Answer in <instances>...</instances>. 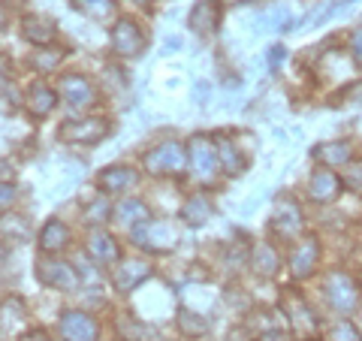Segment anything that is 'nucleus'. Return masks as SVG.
<instances>
[{
	"label": "nucleus",
	"instance_id": "aec40b11",
	"mask_svg": "<svg viewBox=\"0 0 362 341\" xmlns=\"http://www.w3.org/2000/svg\"><path fill=\"white\" fill-rule=\"evenodd\" d=\"M218 163L226 169V175H242L247 169L245 154L235 149V142H230V139H218Z\"/></svg>",
	"mask_w": 362,
	"mask_h": 341
},
{
	"label": "nucleus",
	"instance_id": "a19ab883",
	"mask_svg": "<svg viewBox=\"0 0 362 341\" xmlns=\"http://www.w3.org/2000/svg\"><path fill=\"white\" fill-rule=\"evenodd\" d=\"M6 25V18H4V9H0V28H4Z\"/></svg>",
	"mask_w": 362,
	"mask_h": 341
},
{
	"label": "nucleus",
	"instance_id": "6e6552de",
	"mask_svg": "<svg viewBox=\"0 0 362 341\" xmlns=\"http://www.w3.org/2000/svg\"><path fill=\"white\" fill-rule=\"evenodd\" d=\"M190 151V166H194V173L199 178H214V169H218V149H214V142L206 139V136H194L187 145Z\"/></svg>",
	"mask_w": 362,
	"mask_h": 341
},
{
	"label": "nucleus",
	"instance_id": "4be33fe9",
	"mask_svg": "<svg viewBox=\"0 0 362 341\" xmlns=\"http://www.w3.org/2000/svg\"><path fill=\"white\" fill-rule=\"evenodd\" d=\"M209 218H211V202L202 197V193H194V197L181 206V221L187 226H202Z\"/></svg>",
	"mask_w": 362,
	"mask_h": 341
},
{
	"label": "nucleus",
	"instance_id": "412c9836",
	"mask_svg": "<svg viewBox=\"0 0 362 341\" xmlns=\"http://www.w3.org/2000/svg\"><path fill=\"white\" fill-rule=\"evenodd\" d=\"M136 181V173L130 166H106L100 173V187L109 190V193H118V190H127Z\"/></svg>",
	"mask_w": 362,
	"mask_h": 341
},
{
	"label": "nucleus",
	"instance_id": "6ab92c4d",
	"mask_svg": "<svg viewBox=\"0 0 362 341\" xmlns=\"http://www.w3.org/2000/svg\"><path fill=\"white\" fill-rule=\"evenodd\" d=\"M66 242H70V230L58 221V218H52L49 224L42 226V233H40V248L45 254H52V251H64Z\"/></svg>",
	"mask_w": 362,
	"mask_h": 341
},
{
	"label": "nucleus",
	"instance_id": "473e14b6",
	"mask_svg": "<svg viewBox=\"0 0 362 341\" xmlns=\"http://www.w3.org/2000/svg\"><path fill=\"white\" fill-rule=\"evenodd\" d=\"M329 338H332V341H362L359 329L350 323V320H338V323L329 329Z\"/></svg>",
	"mask_w": 362,
	"mask_h": 341
},
{
	"label": "nucleus",
	"instance_id": "7c9ffc66",
	"mask_svg": "<svg viewBox=\"0 0 362 341\" xmlns=\"http://www.w3.org/2000/svg\"><path fill=\"white\" fill-rule=\"evenodd\" d=\"M341 185H344L350 193L362 197V161H350V163H347L344 175H341Z\"/></svg>",
	"mask_w": 362,
	"mask_h": 341
},
{
	"label": "nucleus",
	"instance_id": "f03ea898",
	"mask_svg": "<svg viewBox=\"0 0 362 341\" xmlns=\"http://www.w3.org/2000/svg\"><path fill=\"white\" fill-rule=\"evenodd\" d=\"M323 293H326V302L332 305L335 311H354L356 305H359V287H356V281L347 275V272H329L323 281Z\"/></svg>",
	"mask_w": 362,
	"mask_h": 341
},
{
	"label": "nucleus",
	"instance_id": "4c0bfd02",
	"mask_svg": "<svg viewBox=\"0 0 362 341\" xmlns=\"http://www.w3.org/2000/svg\"><path fill=\"white\" fill-rule=\"evenodd\" d=\"M259 341H287V335H284V333H278V329H269V333L259 335Z\"/></svg>",
	"mask_w": 362,
	"mask_h": 341
},
{
	"label": "nucleus",
	"instance_id": "20e7f679",
	"mask_svg": "<svg viewBox=\"0 0 362 341\" xmlns=\"http://www.w3.org/2000/svg\"><path fill=\"white\" fill-rule=\"evenodd\" d=\"M109 136V121L103 118H85V121H66L61 124L58 139L70 145H97Z\"/></svg>",
	"mask_w": 362,
	"mask_h": 341
},
{
	"label": "nucleus",
	"instance_id": "7ed1b4c3",
	"mask_svg": "<svg viewBox=\"0 0 362 341\" xmlns=\"http://www.w3.org/2000/svg\"><path fill=\"white\" fill-rule=\"evenodd\" d=\"M133 236V242L145 248V251H169V248L175 245V224H169V221H148V224H139V226H133L130 230Z\"/></svg>",
	"mask_w": 362,
	"mask_h": 341
},
{
	"label": "nucleus",
	"instance_id": "ddd939ff",
	"mask_svg": "<svg viewBox=\"0 0 362 341\" xmlns=\"http://www.w3.org/2000/svg\"><path fill=\"white\" fill-rule=\"evenodd\" d=\"M341 178H338L335 173H329V169H317V173L311 175L308 181V197L314 202H332L338 193H341Z\"/></svg>",
	"mask_w": 362,
	"mask_h": 341
},
{
	"label": "nucleus",
	"instance_id": "ea45409f",
	"mask_svg": "<svg viewBox=\"0 0 362 341\" xmlns=\"http://www.w3.org/2000/svg\"><path fill=\"white\" fill-rule=\"evenodd\" d=\"M21 341H49V338H45V333H28Z\"/></svg>",
	"mask_w": 362,
	"mask_h": 341
},
{
	"label": "nucleus",
	"instance_id": "39448f33",
	"mask_svg": "<svg viewBox=\"0 0 362 341\" xmlns=\"http://www.w3.org/2000/svg\"><path fill=\"white\" fill-rule=\"evenodd\" d=\"M112 49L121 58H136L145 49V33L133 18H118V25L112 28Z\"/></svg>",
	"mask_w": 362,
	"mask_h": 341
},
{
	"label": "nucleus",
	"instance_id": "cd10ccee",
	"mask_svg": "<svg viewBox=\"0 0 362 341\" xmlns=\"http://www.w3.org/2000/svg\"><path fill=\"white\" fill-rule=\"evenodd\" d=\"M178 329H181V333H185L187 338H197V335H206L209 320H206L202 314H197V311L181 308V311H178Z\"/></svg>",
	"mask_w": 362,
	"mask_h": 341
},
{
	"label": "nucleus",
	"instance_id": "a878e982",
	"mask_svg": "<svg viewBox=\"0 0 362 341\" xmlns=\"http://www.w3.org/2000/svg\"><path fill=\"white\" fill-rule=\"evenodd\" d=\"M73 6L94 21H109L115 16V0H73Z\"/></svg>",
	"mask_w": 362,
	"mask_h": 341
},
{
	"label": "nucleus",
	"instance_id": "5701e85b",
	"mask_svg": "<svg viewBox=\"0 0 362 341\" xmlns=\"http://www.w3.org/2000/svg\"><path fill=\"white\" fill-rule=\"evenodd\" d=\"M350 142H326V145H317L314 149V157L326 166H341V163H350Z\"/></svg>",
	"mask_w": 362,
	"mask_h": 341
},
{
	"label": "nucleus",
	"instance_id": "4468645a",
	"mask_svg": "<svg viewBox=\"0 0 362 341\" xmlns=\"http://www.w3.org/2000/svg\"><path fill=\"white\" fill-rule=\"evenodd\" d=\"M272 221H275V224H272V226H275V230H278V236H296V233H302V209L296 206V202H293V200H281L278 202V209H275V218H272Z\"/></svg>",
	"mask_w": 362,
	"mask_h": 341
},
{
	"label": "nucleus",
	"instance_id": "72a5a7b5",
	"mask_svg": "<svg viewBox=\"0 0 362 341\" xmlns=\"http://www.w3.org/2000/svg\"><path fill=\"white\" fill-rule=\"evenodd\" d=\"M350 54H354L356 67H362V28H356L354 37H350Z\"/></svg>",
	"mask_w": 362,
	"mask_h": 341
},
{
	"label": "nucleus",
	"instance_id": "79ce46f5",
	"mask_svg": "<svg viewBox=\"0 0 362 341\" xmlns=\"http://www.w3.org/2000/svg\"><path fill=\"white\" fill-rule=\"evenodd\" d=\"M136 4H142V0H136Z\"/></svg>",
	"mask_w": 362,
	"mask_h": 341
},
{
	"label": "nucleus",
	"instance_id": "423d86ee",
	"mask_svg": "<svg viewBox=\"0 0 362 341\" xmlns=\"http://www.w3.org/2000/svg\"><path fill=\"white\" fill-rule=\"evenodd\" d=\"M58 329L64 341H97L100 338L97 320L85 311H64L58 320Z\"/></svg>",
	"mask_w": 362,
	"mask_h": 341
},
{
	"label": "nucleus",
	"instance_id": "bb28decb",
	"mask_svg": "<svg viewBox=\"0 0 362 341\" xmlns=\"http://www.w3.org/2000/svg\"><path fill=\"white\" fill-rule=\"evenodd\" d=\"M115 326H118V335H121L124 341H145V338H151V335H154V329H151V326H145V323H139V320H133L130 314H121Z\"/></svg>",
	"mask_w": 362,
	"mask_h": 341
},
{
	"label": "nucleus",
	"instance_id": "9b49d317",
	"mask_svg": "<svg viewBox=\"0 0 362 341\" xmlns=\"http://www.w3.org/2000/svg\"><path fill=\"white\" fill-rule=\"evenodd\" d=\"M317 260H320V242H317L314 236H305L290 254V272L296 278L311 275V272L317 269Z\"/></svg>",
	"mask_w": 362,
	"mask_h": 341
},
{
	"label": "nucleus",
	"instance_id": "c756f323",
	"mask_svg": "<svg viewBox=\"0 0 362 341\" xmlns=\"http://www.w3.org/2000/svg\"><path fill=\"white\" fill-rule=\"evenodd\" d=\"M109 212H112V206H109L106 197H97V200L85 202V221L88 224H103V221H109Z\"/></svg>",
	"mask_w": 362,
	"mask_h": 341
},
{
	"label": "nucleus",
	"instance_id": "a211bd4d",
	"mask_svg": "<svg viewBox=\"0 0 362 341\" xmlns=\"http://www.w3.org/2000/svg\"><path fill=\"white\" fill-rule=\"evenodd\" d=\"M115 221L127 224L130 230H133V226H139V224H148V221H151V209L145 206L142 200L127 197V200H121L118 206H115Z\"/></svg>",
	"mask_w": 362,
	"mask_h": 341
},
{
	"label": "nucleus",
	"instance_id": "9d476101",
	"mask_svg": "<svg viewBox=\"0 0 362 341\" xmlns=\"http://www.w3.org/2000/svg\"><path fill=\"white\" fill-rule=\"evenodd\" d=\"M221 25V0H199V4L190 9L187 28L199 33V37H209Z\"/></svg>",
	"mask_w": 362,
	"mask_h": 341
},
{
	"label": "nucleus",
	"instance_id": "f257e3e1",
	"mask_svg": "<svg viewBox=\"0 0 362 341\" xmlns=\"http://www.w3.org/2000/svg\"><path fill=\"white\" fill-rule=\"evenodd\" d=\"M142 166H145V173H151V175H181L187 166V151L181 142L154 145L151 151H145Z\"/></svg>",
	"mask_w": 362,
	"mask_h": 341
},
{
	"label": "nucleus",
	"instance_id": "2eb2a0df",
	"mask_svg": "<svg viewBox=\"0 0 362 341\" xmlns=\"http://www.w3.org/2000/svg\"><path fill=\"white\" fill-rule=\"evenodd\" d=\"M88 254L100 260V263H115V260L121 257V248L115 242V236H109L106 230H90L88 233Z\"/></svg>",
	"mask_w": 362,
	"mask_h": 341
},
{
	"label": "nucleus",
	"instance_id": "1a4fd4ad",
	"mask_svg": "<svg viewBox=\"0 0 362 341\" xmlns=\"http://www.w3.org/2000/svg\"><path fill=\"white\" fill-rule=\"evenodd\" d=\"M284 311H287V317H290L293 329H296L302 338H311L317 329H320V320L314 317V311H311L299 296H293V290H287V296H284Z\"/></svg>",
	"mask_w": 362,
	"mask_h": 341
},
{
	"label": "nucleus",
	"instance_id": "e433bc0d",
	"mask_svg": "<svg viewBox=\"0 0 362 341\" xmlns=\"http://www.w3.org/2000/svg\"><path fill=\"white\" fill-rule=\"evenodd\" d=\"M6 79H9V58L0 54V85H6Z\"/></svg>",
	"mask_w": 362,
	"mask_h": 341
},
{
	"label": "nucleus",
	"instance_id": "f704fd0d",
	"mask_svg": "<svg viewBox=\"0 0 362 341\" xmlns=\"http://www.w3.org/2000/svg\"><path fill=\"white\" fill-rule=\"evenodd\" d=\"M13 200H16V185H13V181H6V185H0V209L13 206Z\"/></svg>",
	"mask_w": 362,
	"mask_h": 341
},
{
	"label": "nucleus",
	"instance_id": "b1692460",
	"mask_svg": "<svg viewBox=\"0 0 362 341\" xmlns=\"http://www.w3.org/2000/svg\"><path fill=\"white\" fill-rule=\"evenodd\" d=\"M281 266V260H278V251L272 245H257L254 248V254H251V269L257 272V275H275Z\"/></svg>",
	"mask_w": 362,
	"mask_h": 341
},
{
	"label": "nucleus",
	"instance_id": "c85d7f7f",
	"mask_svg": "<svg viewBox=\"0 0 362 341\" xmlns=\"http://www.w3.org/2000/svg\"><path fill=\"white\" fill-rule=\"evenodd\" d=\"M28 233H30V224L21 218V214H4V218H0V236L25 238Z\"/></svg>",
	"mask_w": 362,
	"mask_h": 341
},
{
	"label": "nucleus",
	"instance_id": "2f4dec72",
	"mask_svg": "<svg viewBox=\"0 0 362 341\" xmlns=\"http://www.w3.org/2000/svg\"><path fill=\"white\" fill-rule=\"evenodd\" d=\"M64 61V52L61 49H45V52H37L33 54V67H37V70H42V73H49V70H54V67H58Z\"/></svg>",
	"mask_w": 362,
	"mask_h": 341
},
{
	"label": "nucleus",
	"instance_id": "f3484780",
	"mask_svg": "<svg viewBox=\"0 0 362 341\" xmlns=\"http://www.w3.org/2000/svg\"><path fill=\"white\" fill-rule=\"evenodd\" d=\"M21 33H25V40L33 42V45H49L54 42V21L45 18V16H28L21 21Z\"/></svg>",
	"mask_w": 362,
	"mask_h": 341
},
{
	"label": "nucleus",
	"instance_id": "393cba45",
	"mask_svg": "<svg viewBox=\"0 0 362 341\" xmlns=\"http://www.w3.org/2000/svg\"><path fill=\"white\" fill-rule=\"evenodd\" d=\"M28 106H30V112L37 118H45L49 112L54 109V91L49 88V85H42V82H37L30 88V94H28Z\"/></svg>",
	"mask_w": 362,
	"mask_h": 341
},
{
	"label": "nucleus",
	"instance_id": "dca6fc26",
	"mask_svg": "<svg viewBox=\"0 0 362 341\" xmlns=\"http://www.w3.org/2000/svg\"><path fill=\"white\" fill-rule=\"evenodd\" d=\"M148 275H151V266L145 263V260H130V263H124L121 269H115V287L121 293H130L133 287H139Z\"/></svg>",
	"mask_w": 362,
	"mask_h": 341
},
{
	"label": "nucleus",
	"instance_id": "0eeeda50",
	"mask_svg": "<svg viewBox=\"0 0 362 341\" xmlns=\"http://www.w3.org/2000/svg\"><path fill=\"white\" fill-rule=\"evenodd\" d=\"M37 278L54 290H76V284H78L76 269L70 263H64V260H40Z\"/></svg>",
	"mask_w": 362,
	"mask_h": 341
},
{
	"label": "nucleus",
	"instance_id": "f8f14e48",
	"mask_svg": "<svg viewBox=\"0 0 362 341\" xmlns=\"http://www.w3.org/2000/svg\"><path fill=\"white\" fill-rule=\"evenodd\" d=\"M61 97L66 100L70 106H76V109H82V106H90L94 103V85L88 82L85 76H78V73H73V76H64L61 79Z\"/></svg>",
	"mask_w": 362,
	"mask_h": 341
},
{
	"label": "nucleus",
	"instance_id": "c9c22d12",
	"mask_svg": "<svg viewBox=\"0 0 362 341\" xmlns=\"http://www.w3.org/2000/svg\"><path fill=\"white\" fill-rule=\"evenodd\" d=\"M284 52H287L284 45H272V49H269V67H272V70H278V67L284 64V58H287Z\"/></svg>",
	"mask_w": 362,
	"mask_h": 341
},
{
	"label": "nucleus",
	"instance_id": "58836bf2",
	"mask_svg": "<svg viewBox=\"0 0 362 341\" xmlns=\"http://www.w3.org/2000/svg\"><path fill=\"white\" fill-rule=\"evenodd\" d=\"M9 178H13V175H9V163H0V185H6Z\"/></svg>",
	"mask_w": 362,
	"mask_h": 341
}]
</instances>
